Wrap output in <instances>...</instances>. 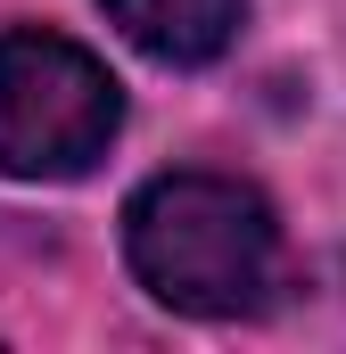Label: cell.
Wrapping results in <instances>:
<instances>
[{
    "instance_id": "obj_1",
    "label": "cell",
    "mask_w": 346,
    "mask_h": 354,
    "mask_svg": "<svg viewBox=\"0 0 346 354\" xmlns=\"http://www.w3.org/2000/svg\"><path fill=\"white\" fill-rule=\"evenodd\" d=\"M124 256L157 305L198 313V322H231V313L264 305L280 231H272L264 189H248V181L165 174L124 206Z\"/></svg>"
},
{
    "instance_id": "obj_2",
    "label": "cell",
    "mask_w": 346,
    "mask_h": 354,
    "mask_svg": "<svg viewBox=\"0 0 346 354\" xmlns=\"http://www.w3.org/2000/svg\"><path fill=\"white\" fill-rule=\"evenodd\" d=\"M124 124L116 75L66 33H0V174L17 181H75L107 157Z\"/></svg>"
},
{
    "instance_id": "obj_3",
    "label": "cell",
    "mask_w": 346,
    "mask_h": 354,
    "mask_svg": "<svg viewBox=\"0 0 346 354\" xmlns=\"http://www.w3.org/2000/svg\"><path fill=\"white\" fill-rule=\"evenodd\" d=\"M248 0H107V17L124 25L132 50L165 58V66H206L231 50Z\"/></svg>"
}]
</instances>
